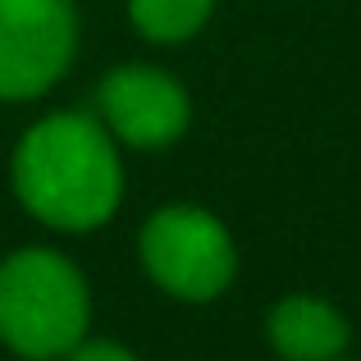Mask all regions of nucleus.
Instances as JSON below:
<instances>
[{
	"instance_id": "f257e3e1",
	"label": "nucleus",
	"mask_w": 361,
	"mask_h": 361,
	"mask_svg": "<svg viewBox=\"0 0 361 361\" xmlns=\"http://www.w3.org/2000/svg\"><path fill=\"white\" fill-rule=\"evenodd\" d=\"M14 192L51 229H97L115 215L123 174L110 133L87 115H51L14 151Z\"/></svg>"
},
{
	"instance_id": "f03ea898",
	"label": "nucleus",
	"mask_w": 361,
	"mask_h": 361,
	"mask_svg": "<svg viewBox=\"0 0 361 361\" xmlns=\"http://www.w3.org/2000/svg\"><path fill=\"white\" fill-rule=\"evenodd\" d=\"M87 329V283L55 252H14L0 265V343L27 361L64 357Z\"/></svg>"
},
{
	"instance_id": "7ed1b4c3",
	"label": "nucleus",
	"mask_w": 361,
	"mask_h": 361,
	"mask_svg": "<svg viewBox=\"0 0 361 361\" xmlns=\"http://www.w3.org/2000/svg\"><path fill=\"white\" fill-rule=\"evenodd\" d=\"M142 261L165 293L183 302H211L233 279V243L215 215L197 206H165L142 229Z\"/></svg>"
},
{
	"instance_id": "20e7f679",
	"label": "nucleus",
	"mask_w": 361,
	"mask_h": 361,
	"mask_svg": "<svg viewBox=\"0 0 361 361\" xmlns=\"http://www.w3.org/2000/svg\"><path fill=\"white\" fill-rule=\"evenodd\" d=\"M73 0H0V101L42 97L73 60Z\"/></svg>"
},
{
	"instance_id": "39448f33",
	"label": "nucleus",
	"mask_w": 361,
	"mask_h": 361,
	"mask_svg": "<svg viewBox=\"0 0 361 361\" xmlns=\"http://www.w3.org/2000/svg\"><path fill=\"white\" fill-rule=\"evenodd\" d=\"M97 101L106 128L128 147H169L188 128V92L160 69L123 64L101 82Z\"/></svg>"
},
{
	"instance_id": "423d86ee",
	"label": "nucleus",
	"mask_w": 361,
	"mask_h": 361,
	"mask_svg": "<svg viewBox=\"0 0 361 361\" xmlns=\"http://www.w3.org/2000/svg\"><path fill=\"white\" fill-rule=\"evenodd\" d=\"M270 343L288 361H334L348 348V320L320 298H288L270 311Z\"/></svg>"
},
{
	"instance_id": "0eeeda50",
	"label": "nucleus",
	"mask_w": 361,
	"mask_h": 361,
	"mask_svg": "<svg viewBox=\"0 0 361 361\" xmlns=\"http://www.w3.org/2000/svg\"><path fill=\"white\" fill-rule=\"evenodd\" d=\"M211 5L215 0H128V14L151 42H188L211 18Z\"/></svg>"
},
{
	"instance_id": "6e6552de",
	"label": "nucleus",
	"mask_w": 361,
	"mask_h": 361,
	"mask_svg": "<svg viewBox=\"0 0 361 361\" xmlns=\"http://www.w3.org/2000/svg\"><path fill=\"white\" fill-rule=\"evenodd\" d=\"M64 357L69 361H137L128 348H119V343H73Z\"/></svg>"
}]
</instances>
